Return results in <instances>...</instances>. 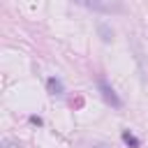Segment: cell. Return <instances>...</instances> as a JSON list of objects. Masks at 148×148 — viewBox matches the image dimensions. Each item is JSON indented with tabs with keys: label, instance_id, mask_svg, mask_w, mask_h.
Segmentation results:
<instances>
[{
	"label": "cell",
	"instance_id": "obj_1",
	"mask_svg": "<svg viewBox=\"0 0 148 148\" xmlns=\"http://www.w3.org/2000/svg\"><path fill=\"white\" fill-rule=\"evenodd\" d=\"M97 86H99V90H102V97H104L109 104H113V106H120V104H123V102H120V97L113 92V88L106 83V79H99V81H97Z\"/></svg>",
	"mask_w": 148,
	"mask_h": 148
},
{
	"label": "cell",
	"instance_id": "obj_2",
	"mask_svg": "<svg viewBox=\"0 0 148 148\" xmlns=\"http://www.w3.org/2000/svg\"><path fill=\"white\" fill-rule=\"evenodd\" d=\"M74 2H79L83 7H90V9H97V12H109L111 9V5L109 2H102V0H74Z\"/></svg>",
	"mask_w": 148,
	"mask_h": 148
},
{
	"label": "cell",
	"instance_id": "obj_3",
	"mask_svg": "<svg viewBox=\"0 0 148 148\" xmlns=\"http://www.w3.org/2000/svg\"><path fill=\"white\" fill-rule=\"evenodd\" d=\"M46 88H49V92H51V95H62V92H65L62 81H60V79H56V76H51V79L46 81Z\"/></svg>",
	"mask_w": 148,
	"mask_h": 148
},
{
	"label": "cell",
	"instance_id": "obj_4",
	"mask_svg": "<svg viewBox=\"0 0 148 148\" xmlns=\"http://www.w3.org/2000/svg\"><path fill=\"white\" fill-rule=\"evenodd\" d=\"M123 141H125L130 148H139V146H141V141H139V139H136L130 130H125V132H123Z\"/></svg>",
	"mask_w": 148,
	"mask_h": 148
},
{
	"label": "cell",
	"instance_id": "obj_5",
	"mask_svg": "<svg viewBox=\"0 0 148 148\" xmlns=\"http://www.w3.org/2000/svg\"><path fill=\"white\" fill-rule=\"evenodd\" d=\"M0 148H21V146H18V141H14V139H2Z\"/></svg>",
	"mask_w": 148,
	"mask_h": 148
}]
</instances>
